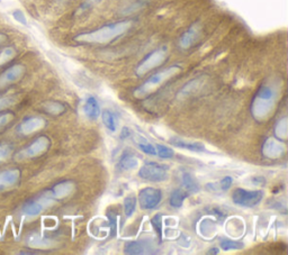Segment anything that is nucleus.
<instances>
[{
    "instance_id": "1",
    "label": "nucleus",
    "mask_w": 288,
    "mask_h": 255,
    "mask_svg": "<svg viewBox=\"0 0 288 255\" xmlns=\"http://www.w3.org/2000/svg\"><path fill=\"white\" fill-rule=\"evenodd\" d=\"M132 19H123L114 23L106 24L98 29L84 32L74 36V41L80 44L91 45H106L111 44L114 41L121 39L133 27Z\"/></svg>"
},
{
    "instance_id": "2",
    "label": "nucleus",
    "mask_w": 288,
    "mask_h": 255,
    "mask_svg": "<svg viewBox=\"0 0 288 255\" xmlns=\"http://www.w3.org/2000/svg\"><path fill=\"white\" fill-rule=\"evenodd\" d=\"M277 98H278V89L275 84L265 83L260 87L251 105V112L255 121L264 122L270 116Z\"/></svg>"
},
{
    "instance_id": "3",
    "label": "nucleus",
    "mask_w": 288,
    "mask_h": 255,
    "mask_svg": "<svg viewBox=\"0 0 288 255\" xmlns=\"http://www.w3.org/2000/svg\"><path fill=\"white\" fill-rule=\"evenodd\" d=\"M182 68L178 64H173L171 67H168L161 71H158L153 73L146 79L144 82L139 86L137 89L134 90V97L138 99H143L146 97L153 94L154 91L160 88L161 86H164L168 81L175 78L176 75L181 72Z\"/></svg>"
},
{
    "instance_id": "4",
    "label": "nucleus",
    "mask_w": 288,
    "mask_h": 255,
    "mask_svg": "<svg viewBox=\"0 0 288 255\" xmlns=\"http://www.w3.org/2000/svg\"><path fill=\"white\" fill-rule=\"evenodd\" d=\"M168 58H169V51H168L167 47L162 46L155 48L149 54H146L139 62L137 68H135V74L138 77H143V75L151 72L152 70L161 67L167 61Z\"/></svg>"
},
{
    "instance_id": "5",
    "label": "nucleus",
    "mask_w": 288,
    "mask_h": 255,
    "mask_svg": "<svg viewBox=\"0 0 288 255\" xmlns=\"http://www.w3.org/2000/svg\"><path fill=\"white\" fill-rule=\"evenodd\" d=\"M51 146V139L45 135H41V136L36 137L33 142L26 145L25 148L18 151L17 153L14 155L15 160L17 161H25V160H32L35 157H39L43 155L48 151Z\"/></svg>"
},
{
    "instance_id": "6",
    "label": "nucleus",
    "mask_w": 288,
    "mask_h": 255,
    "mask_svg": "<svg viewBox=\"0 0 288 255\" xmlns=\"http://www.w3.org/2000/svg\"><path fill=\"white\" fill-rule=\"evenodd\" d=\"M265 192L261 190H247L238 188L232 193V202L239 207L253 208L263 202Z\"/></svg>"
},
{
    "instance_id": "7",
    "label": "nucleus",
    "mask_w": 288,
    "mask_h": 255,
    "mask_svg": "<svg viewBox=\"0 0 288 255\" xmlns=\"http://www.w3.org/2000/svg\"><path fill=\"white\" fill-rule=\"evenodd\" d=\"M141 179L150 182L166 181L169 177V166L166 164L156 163V162H148L139 171Z\"/></svg>"
},
{
    "instance_id": "8",
    "label": "nucleus",
    "mask_w": 288,
    "mask_h": 255,
    "mask_svg": "<svg viewBox=\"0 0 288 255\" xmlns=\"http://www.w3.org/2000/svg\"><path fill=\"white\" fill-rule=\"evenodd\" d=\"M203 36V26L198 21L190 25L188 29L179 37L178 46L182 51H187L189 48L194 47L197 44V42L202 39Z\"/></svg>"
},
{
    "instance_id": "9",
    "label": "nucleus",
    "mask_w": 288,
    "mask_h": 255,
    "mask_svg": "<svg viewBox=\"0 0 288 255\" xmlns=\"http://www.w3.org/2000/svg\"><path fill=\"white\" fill-rule=\"evenodd\" d=\"M26 72V68L24 64L15 63L13 66L8 67L6 70L0 73V90L7 88L24 77Z\"/></svg>"
},
{
    "instance_id": "10",
    "label": "nucleus",
    "mask_w": 288,
    "mask_h": 255,
    "mask_svg": "<svg viewBox=\"0 0 288 255\" xmlns=\"http://www.w3.org/2000/svg\"><path fill=\"white\" fill-rule=\"evenodd\" d=\"M162 191L156 188H144L139 192V203L140 207L144 210H151L158 207L161 203Z\"/></svg>"
},
{
    "instance_id": "11",
    "label": "nucleus",
    "mask_w": 288,
    "mask_h": 255,
    "mask_svg": "<svg viewBox=\"0 0 288 255\" xmlns=\"http://www.w3.org/2000/svg\"><path fill=\"white\" fill-rule=\"evenodd\" d=\"M46 125L44 118L39 116H32L25 118L17 127V133L20 135H31L35 132H39Z\"/></svg>"
},
{
    "instance_id": "12",
    "label": "nucleus",
    "mask_w": 288,
    "mask_h": 255,
    "mask_svg": "<svg viewBox=\"0 0 288 255\" xmlns=\"http://www.w3.org/2000/svg\"><path fill=\"white\" fill-rule=\"evenodd\" d=\"M74 189H75L74 182L71 180H66V181L54 184L51 189H47V190H48V193H50V196L54 200V203H57L59 202V200L66 199L69 196H71L74 191Z\"/></svg>"
},
{
    "instance_id": "13",
    "label": "nucleus",
    "mask_w": 288,
    "mask_h": 255,
    "mask_svg": "<svg viewBox=\"0 0 288 255\" xmlns=\"http://www.w3.org/2000/svg\"><path fill=\"white\" fill-rule=\"evenodd\" d=\"M285 145L281 140L276 138H268L263 145V154L270 160H277L285 154Z\"/></svg>"
},
{
    "instance_id": "14",
    "label": "nucleus",
    "mask_w": 288,
    "mask_h": 255,
    "mask_svg": "<svg viewBox=\"0 0 288 255\" xmlns=\"http://www.w3.org/2000/svg\"><path fill=\"white\" fill-rule=\"evenodd\" d=\"M20 178L21 172L16 167L0 171V192L17 186L20 181Z\"/></svg>"
},
{
    "instance_id": "15",
    "label": "nucleus",
    "mask_w": 288,
    "mask_h": 255,
    "mask_svg": "<svg viewBox=\"0 0 288 255\" xmlns=\"http://www.w3.org/2000/svg\"><path fill=\"white\" fill-rule=\"evenodd\" d=\"M172 146L177 149L186 150L190 152H196V153H206V146L202 142H195V140H187L180 137H171L170 142Z\"/></svg>"
},
{
    "instance_id": "16",
    "label": "nucleus",
    "mask_w": 288,
    "mask_h": 255,
    "mask_svg": "<svg viewBox=\"0 0 288 255\" xmlns=\"http://www.w3.org/2000/svg\"><path fill=\"white\" fill-rule=\"evenodd\" d=\"M83 111L89 121H96V119H98L100 116V106L98 100L92 96L86 97L83 104Z\"/></svg>"
},
{
    "instance_id": "17",
    "label": "nucleus",
    "mask_w": 288,
    "mask_h": 255,
    "mask_svg": "<svg viewBox=\"0 0 288 255\" xmlns=\"http://www.w3.org/2000/svg\"><path fill=\"white\" fill-rule=\"evenodd\" d=\"M153 246L150 245L148 241H132L125 244L124 252L126 254H146V253H152L153 251Z\"/></svg>"
},
{
    "instance_id": "18",
    "label": "nucleus",
    "mask_w": 288,
    "mask_h": 255,
    "mask_svg": "<svg viewBox=\"0 0 288 255\" xmlns=\"http://www.w3.org/2000/svg\"><path fill=\"white\" fill-rule=\"evenodd\" d=\"M181 184L188 193H197L200 190L199 182L192 172L184 171L181 173Z\"/></svg>"
},
{
    "instance_id": "19",
    "label": "nucleus",
    "mask_w": 288,
    "mask_h": 255,
    "mask_svg": "<svg viewBox=\"0 0 288 255\" xmlns=\"http://www.w3.org/2000/svg\"><path fill=\"white\" fill-rule=\"evenodd\" d=\"M233 183V179L230 176L223 177L220 181L217 182H211L206 184V189L208 190L210 192L213 193H223L226 192L229 190Z\"/></svg>"
},
{
    "instance_id": "20",
    "label": "nucleus",
    "mask_w": 288,
    "mask_h": 255,
    "mask_svg": "<svg viewBox=\"0 0 288 255\" xmlns=\"http://www.w3.org/2000/svg\"><path fill=\"white\" fill-rule=\"evenodd\" d=\"M139 166V160L137 156H134L131 153H125L121 159H119L118 163L116 165L117 170L121 172H125V171H131L137 169Z\"/></svg>"
},
{
    "instance_id": "21",
    "label": "nucleus",
    "mask_w": 288,
    "mask_h": 255,
    "mask_svg": "<svg viewBox=\"0 0 288 255\" xmlns=\"http://www.w3.org/2000/svg\"><path fill=\"white\" fill-rule=\"evenodd\" d=\"M205 82V79L203 77H199V78H195L192 81H189L187 84H185L182 87L181 91L179 92V95L181 96H190V95H194L196 94V92L202 88L203 84Z\"/></svg>"
},
{
    "instance_id": "22",
    "label": "nucleus",
    "mask_w": 288,
    "mask_h": 255,
    "mask_svg": "<svg viewBox=\"0 0 288 255\" xmlns=\"http://www.w3.org/2000/svg\"><path fill=\"white\" fill-rule=\"evenodd\" d=\"M42 109L51 116H59L66 111V106L59 101H46L42 105Z\"/></svg>"
},
{
    "instance_id": "23",
    "label": "nucleus",
    "mask_w": 288,
    "mask_h": 255,
    "mask_svg": "<svg viewBox=\"0 0 288 255\" xmlns=\"http://www.w3.org/2000/svg\"><path fill=\"white\" fill-rule=\"evenodd\" d=\"M187 197H188V192L184 191V190L180 189H176L173 190L170 194L169 204L172 208H180Z\"/></svg>"
},
{
    "instance_id": "24",
    "label": "nucleus",
    "mask_w": 288,
    "mask_h": 255,
    "mask_svg": "<svg viewBox=\"0 0 288 255\" xmlns=\"http://www.w3.org/2000/svg\"><path fill=\"white\" fill-rule=\"evenodd\" d=\"M101 121L104 123L105 127L108 129V131L112 133H115L117 129V123H116V118L115 115L111 111L105 109L104 111L101 112Z\"/></svg>"
},
{
    "instance_id": "25",
    "label": "nucleus",
    "mask_w": 288,
    "mask_h": 255,
    "mask_svg": "<svg viewBox=\"0 0 288 255\" xmlns=\"http://www.w3.org/2000/svg\"><path fill=\"white\" fill-rule=\"evenodd\" d=\"M16 54H17V51H16L14 46H6L3 50H0V68H3L8 62L12 61L16 56Z\"/></svg>"
},
{
    "instance_id": "26",
    "label": "nucleus",
    "mask_w": 288,
    "mask_h": 255,
    "mask_svg": "<svg viewBox=\"0 0 288 255\" xmlns=\"http://www.w3.org/2000/svg\"><path fill=\"white\" fill-rule=\"evenodd\" d=\"M137 210V198L133 194H129L124 199V214L126 218H131Z\"/></svg>"
},
{
    "instance_id": "27",
    "label": "nucleus",
    "mask_w": 288,
    "mask_h": 255,
    "mask_svg": "<svg viewBox=\"0 0 288 255\" xmlns=\"http://www.w3.org/2000/svg\"><path fill=\"white\" fill-rule=\"evenodd\" d=\"M287 124H288V121H287V117H282L281 119H279L278 123L276 124V126H275V135H276V137L278 138L279 140H281V142H284V140H286L287 138Z\"/></svg>"
},
{
    "instance_id": "28",
    "label": "nucleus",
    "mask_w": 288,
    "mask_h": 255,
    "mask_svg": "<svg viewBox=\"0 0 288 255\" xmlns=\"http://www.w3.org/2000/svg\"><path fill=\"white\" fill-rule=\"evenodd\" d=\"M101 2H102V0H85V2L78 7L75 14H77L78 16H83L84 14L88 13L89 10H91L92 8L96 7L97 5L100 4Z\"/></svg>"
},
{
    "instance_id": "29",
    "label": "nucleus",
    "mask_w": 288,
    "mask_h": 255,
    "mask_svg": "<svg viewBox=\"0 0 288 255\" xmlns=\"http://www.w3.org/2000/svg\"><path fill=\"white\" fill-rule=\"evenodd\" d=\"M220 246L224 251H238L244 247V244L239 241H232V240H223L220 243Z\"/></svg>"
},
{
    "instance_id": "30",
    "label": "nucleus",
    "mask_w": 288,
    "mask_h": 255,
    "mask_svg": "<svg viewBox=\"0 0 288 255\" xmlns=\"http://www.w3.org/2000/svg\"><path fill=\"white\" fill-rule=\"evenodd\" d=\"M155 150H156V155L161 157V159H171L173 156V150L168 148L166 145H161V144H156L155 145Z\"/></svg>"
},
{
    "instance_id": "31",
    "label": "nucleus",
    "mask_w": 288,
    "mask_h": 255,
    "mask_svg": "<svg viewBox=\"0 0 288 255\" xmlns=\"http://www.w3.org/2000/svg\"><path fill=\"white\" fill-rule=\"evenodd\" d=\"M14 152V146L12 144L4 143L0 144V162L7 160Z\"/></svg>"
},
{
    "instance_id": "32",
    "label": "nucleus",
    "mask_w": 288,
    "mask_h": 255,
    "mask_svg": "<svg viewBox=\"0 0 288 255\" xmlns=\"http://www.w3.org/2000/svg\"><path fill=\"white\" fill-rule=\"evenodd\" d=\"M162 218H164L162 214H156L155 216H153V218L151 219V224L158 233V235H159L160 240H162Z\"/></svg>"
},
{
    "instance_id": "33",
    "label": "nucleus",
    "mask_w": 288,
    "mask_h": 255,
    "mask_svg": "<svg viewBox=\"0 0 288 255\" xmlns=\"http://www.w3.org/2000/svg\"><path fill=\"white\" fill-rule=\"evenodd\" d=\"M14 118H15V114L12 111H5L0 114V131L6 127Z\"/></svg>"
},
{
    "instance_id": "34",
    "label": "nucleus",
    "mask_w": 288,
    "mask_h": 255,
    "mask_svg": "<svg viewBox=\"0 0 288 255\" xmlns=\"http://www.w3.org/2000/svg\"><path fill=\"white\" fill-rule=\"evenodd\" d=\"M139 149L143 152V153L148 154V155H156V150L155 146H153L152 144L148 143L146 140H143V142H139L138 143Z\"/></svg>"
},
{
    "instance_id": "35",
    "label": "nucleus",
    "mask_w": 288,
    "mask_h": 255,
    "mask_svg": "<svg viewBox=\"0 0 288 255\" xmlns=\"http://www.w3.org/2000/svg\"><path fill=\"white\" fill-rule=\"evenodd\" d=\"M15 99L12 96H0V111L7 109L10 106H13Z\"/></svg>"
},
{
    "instance_id": "36",
    "label": "nucleus",
    "mask_w": 288,
    "mask_h": 255,
    "mask_svg": "<svg viewBox=\"0 0 288 255\" xmlns=\"http://www.w3.org/2000/svg\"><path fill=\"white\" fill-rule=\"evenodd\" d=\"M13 17L18 21V23L20 24H23V25H26L27 24V20H26V17H25V15L23 14V12L21 10L17 9V10H15V12H13Z\"/></svg>"
},
{
    "instance_id": "37",
    "label": "nucleus",
    "mask_w": 288,
    "mask_h": 255,
    "mask_svg": "<svg viewBox=\"0 0 288 255\" xmlns=\"http://www.w3.org/2000/svg\"><path fill=\"white\" fill-rule=\"evenodd\" d=\"M251 183L253 184V186L263 187L266 184V179L264 177H252L251 178Z\"/></svg>"
},
{
    "instance_id": "38",
    "label": "nucleus",
    "mask_w": 288,
    "mask_h": 255,
    "mask_svg": "<svg viewBox=\"0 0 288 255\" xmlns=\"http://www.w3.org/2000/svg\"><path fill=\"white\" fill-rule=\"evenodd\" d=\"M129 135H131V132H129V129L127 127H124L122 133H121V138L122 139L127 138V137H129Z\"/></svg>"
},
{
    "instance_id": "39",
    "label": "nucleus",
    "mask_w": 288,
    "mask_h": 255,
    "mask_svg": "<svg viewBox=\"0 0 288 255\" xmlns=\"http://www.w3.org/2000/svg\"><path fill=\"white\" fill-rule=\"evenodd\" d=\"M8 41V36L4 33H0V47L5 45V43Z\"/></svg>"
},
{
    "instance_id": "40",
    "label": "nucleus",
    "mask_w": 288,
    "mask_h": 255,
    "mask_svg": "<svg viewBox=\"0 0 288 255\" xmlns=\"http://www.w3.org/2000/svg\"><path fill=\"white\" fill-rule=\"evenodd\" d=\"M208 254H217L219 253V249H217L216 247H213V248H211V251L207 252Z\"/></svg>"
}]
</instances>
